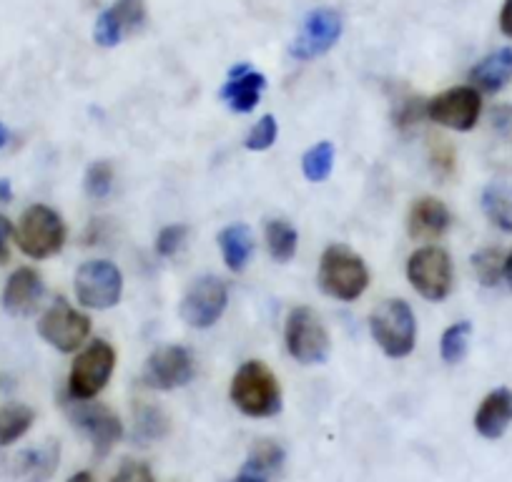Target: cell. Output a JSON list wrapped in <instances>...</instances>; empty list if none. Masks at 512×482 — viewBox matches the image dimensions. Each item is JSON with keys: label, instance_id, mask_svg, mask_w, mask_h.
I'll return each mask as SVG.
<instances>
[{"label": "cell", "instance_id": "obj_1", "mask_svg": "<svg viewBox=\"0 0 512 482\" xmlns=\"http://www.w3.org/2000/svg\"><path fill=\"white\" fill-rule=\"evenodd\" d=\"M231 402L246 417H274L282 410V387L264 362L251 359L231 380Z\"/></svg>", "mask_w": 512, "mask_h": 482}, {"label": "cell", "instance_id": "obj_2", "mask_svg": "<svg viewBox=\"0 0 512 482\" xmlns=\"http://www.w3.org/2000/svg\"><path fill=\"white\" fill-rule=\"evenodd\" d=\"M369 287V269L344 244H332L319 262V289L339 302H354Z\"/></svg>", "mask_w": 512, "mask_h": 482}, {"label": "cell", "instance_id": "obj_3", "mask_svg": "<svg viewBox=\"0 0 512 482\" xmlns=\"http://www.w3.org/2000/svg\"><path fill=\"white\" fill-rule=\"evenodd\" d=\"M369 332L387 357H407L417 342V322L412 307L405 299H387L369 317Z\"/></svg>", "mask_w": 512, "mask_h": 482}, {"label": "cell", "instance_id": "obj_4", "mask_svg": "<svg viewBox=\"0 0 512 482\" xmlns=\"http://www.w3.org/2000/svg\"><path fill=\"white\" fill-rule=\"evenodd\" d=\"M16 241L21 252L31 259H48L61 252L66 244V224L51 206L36 204L21 216Z\"/></svg>", "mask_w": 512, "mask_h": 482}, {"label": "cell", "instance_id": "obj_5", "mask_svg": "<svg viewBox=\"0 0 512 482\" xmlns=\"http://www.w3.org/2000/svg\"><path fill=\"white\" fill-rule=\"evenodd\" d=\"M116 367V349L106 339H96L76 357L68 375V397L71 400H93L108 385Z\"/></svg>", "mask_w": 512, "mask_h": 482}, {"label": "cell", "instance_id": "obj_6", "mask_svg": "<svg viewBox=\"0 0 512 482\" xmlns=\"http://www.w3.org/2000/svg\"><path fill=\"white\" fill-rule=\"evenodd\" d=\"M407 279L427 302H442L452 292V259L445 249L425 247L417 249L407 262Z\"/></svg>", "mask_w": 512, "mask_h": 482}, {"label": "cell", "instance_id": "obj_7", "mask_svg": "<svg viewBox=\"0 0 512 482\" xmlns=\"http://www.w3.org/2000/svg\"><path fill=\"white\" fill-rule=\"evenodd\" d=\"M287 349L302 365H319L329 354V334L322 319L309 307H297L289 312L287 327H284Z\"/></svg>", "mask_w": 512, "mask_h": 482}, {"label": "cell", "instance_id": "obj_8", "mask_svg": "<svg viewBox=\"0 0 512 482\" xmlns=\"http://www.w3.org/2000/svg\"><path fill=\"white\" fill-rule=\"evenodd\" d=\"M76 297L86 309H111L121 302V269L106 259H91L76 272Z\"/></svg>", "mask_w": 512, "mask_h": 482}, {"label": "cell", "instance_id": "obj_9", "mask_svg": "<svg viewBox=\"0 0 512 482\" xmlns=\"http://www.w3.org/2000/svg\"><path fill=\"white\" fill-rule=\"evenodd\" d=\"M38 332H41V337L46 339L51 347L68 354L76 352V349L88 339L91 319H88L86 314L76 312L63 297H58L56 302L43 312L41 322H38Z\"/></svg>", "mask_w": 512, "mask_h": 482}, {"label": "cell", "instance_id": "obj_10", "mask_svg": "<svg viewBox=\"0 0 512 482\" xmlns=\"http://www.w3.org/2000/svg\"><path fill=\"white\" fill-rule=\"evenodd\" d=\"M194 372V357H191L189 349L181 347V344H166L146 359L141 380L149 390L169 392L189 385L194 380Z\"/></svg>", "mask_w": 512, "mask_h": 482}, {"label": "cell", "instance_id": "obj_11", "mask_svg": "<svg viewBox=\"0 0 512 482\" xmlns=\"http://www.w3.org/2000/svg\"><path fill=\"white\" fill-rule=\"evenodd\" d=\"M229 304V289L219 277H201L181 299V319L194 329H209L224 314Z\"/></svg>", "mask_w": 512, "mask_h": 482}, {"label": "cell", "instance_id": "obj_12", "mask_svg": "<svg viewBox=\"0 0 512 482\" xmlns=\"http://www.w3.org/2000/svg\"><path fill=\"white\" fill-rule=\"evenodd\" d=\"M482 111V98L475 86H457L427 101V118L455 131L475 129Z\"/></svg>", "mask_w": 512, "mask_h": 482}, {"label": "cell", "instance_id": "obj_13", "mask_svg": "<svg viewBox=\"0 0 512 482\" xmlns=\"http://www.w3.org/2000/svg\"><path fill=\"white\" fill-rule=\"evenodd\" d=\"M68 415H71L73 425L83 430V435L91 440L98 457H106L111 447L121 440L123 425L111 407L98 405V402L86 405L83 400H73V405H68Z\"/></svg>", "mask_w": 512, "mask_h": 482}, {"label": "cell", "instance_id": "obj_14", "mask_svg": "<svg viewBox=\"0 0 512 482\" xmlns=\"http://www.w3.org/2000/svg\"><path fill=\"white\" fill-rule=\"evenodd\" d=\"M342 36V16L332 8H319L304 18L297 41L292 43V56L299 61H312L324 56Z\"/></svg>", "mask_w": 512, "mask_h": 482}, {"label": "cell", "instance_id": "obj_15", "mask_svg": "<svg viewBox=\"0 0 512 482\" xmlns=\"http://www.w3.org/2000/svg\"><path fill=\"white\" fill-rule=\"evenodd\" d=\"M146 18V6L144 0H118L116 6L108 8L106 13H101V18L96 21V38L98 46L113 48L123 41V36L144 23Z\"/></svg>", "mask_w": 512, "mask_h": 482}, {"label": "cell", "instance_id": "obj_16", "mask_svg": "<svg viewBox=\"0 0 512 482\" xmlns=\"http://www.w3.org/2000/svg\"><path fill=\"white\" fill-rule=\"evenodd\" d=\"M43 292H46V287H43L41 274L31 267H21L8 279L6 292H3V307L16 317H26V314L36 312Z\"/></svg>", "mask_w": 512, "mask_h": 482}, {"label": "cell", "instance_id": "obj_17", "mask_svg": "<svg viewBox=\"0 0 512 482\" xmlns=\"http://www.w3.org/2000/svg\"><path fill=\"white\" fill-rule=\"evenodd\" d=\"M450 224V209H447L445 201L435 199V196L415 201L410 216H407V229H410L412 239H437L450 229Z\"/></svg>", "mask_w": 512, "mask_h": 482}, {"label": "cell", "instance_id": "obj_18", "mask_svg": "<svg viewBox=\"0 0 512 482\" xmlns=\"http://www.w3.org/2000/svg\"><path fill=\"white\" fill-rule=\"evenodd\" d=\"M264 88H267V78L262 73L239 66L231 68V81L221 88V98L229 103L231 111L249 113L256 103L262 101Z\"/></svg>", "mask_w": 512, "mask_h": 482}, {"label": "cell", "instance_id": "obj_19", "mask_svg": "<svg viewBox=\"0 0 512 482\" xmlns=\"http://www.w3.org/2000/svg\"><path fill=\"white\" fill-rule=\"evenodd\" d=\"M510 422H512V390H507V387L492 390L475 412L477 432H480L482 437H487V440H497V437L505 435Z\"/></svg>", "mask_w": 512, "mask_h": 482}, {"label": "cell", "instance_id": "obj_20", "mask_svg": "<svg viewBox=\"0 0 512 482\" xmlns=\"http://www.w3.org/2000/svg\"><path fill=\"white\" fill-rule=\"evenodd\" d=\"M512 81V48H500L470 71V83L482 93H497Z\"/></svg>", "mask_w": 512, "mask_h": 482}, {"label": "cell", "instance_id": "obj_21", "mask_svg": "<svg viewBox=\"0 0 512 482\" xmlns=\"http://www.w3.org/2000/svg\"><path fill=\"white\" fill-rule=\"evenodd\" d=\"M58 457H61L58 442H46V445L21 452L16 457V475L26 482L51 480L58 467Z\"/></svg>", "mask_w": 512, "mask_h": 482}, {"label": "cell", "instance_id": "obj_22", "mask_svg": "<svg viewBox=\"0 0 512 482\" xmlns=\"http://www.w3.org/2000/svg\"><path fill=\"white\" fill-rule=\"evenodd\" d=\"M219 247L224 254V262L231 272H244L254 254V234L246 224H229L221 229Z\"/></svg>", "mask_w": 512, "mask_h": 482}, {"label": "cell", "instance_id": "obj_23", "mask_svg": "<svg viewBox=\"0 0 512 482\" xmlns=\"http://www.w3.org/2000/svg\"><path fill=\"white\" fill-rule=\"evenodd\" d=\"M482 209L497 229L512 234V186L492 184L482 194Z\"/></svg>", "mask_w": 512, "mask_h": 482}, {"label": "cell", "instance_id": "obj_24", "mask_svg": "<svg viewBox=\"0 0 512 482\" xmlns=\"http://www.w3.org/2000/svg\"><path fill=\"white\" fill-rule=\"evenodd\" d=\"M299 234L289 221L284 219H272L267 224V247L272 254L274 262L287 264L292 262V257L297 254Z\"/></svg>", "mask_w": 512, "mask_h": 482}, {"label": "cell", "instance_id": "obj_25", "mask_svg": "<svg viewBox=\"0 0 512 482\" xmlns=\"http://www.w3.org/2000/svg\"><path fill=\"white\" fill-rule=\"evenodd\" d=\"M36 422V412L26 405H8L0 410V445H13L21 440Z\"/></svg>", "mask_w": 512, "mask_h": 482}, {"label": "cell", "instance_id": "obj_26", "mask_svg": "<svg viewBox=\"0 0 512 482\" xmlns=\"http://www.w3.org/2000/svg\"><path fill=\"white\" fill-rule=\"evenodd\" d=\"M284 447L274 440H259L251 445L249 457H246V470L256 475H272L284 465Z\"/></svg>", "mask_w": 512, "mask_h": 482}, {"label": "cell", "instance_id": "obj_27", "mask_svg": "<svg viewBox=\"0 0 512 482\" xmlns=\"http://www.w3.org/2000/svg\"><path fill=\"white\" fill-rule=\"evenodd\" d=\"M332 166H334V146L329 144V141H322V144L312 146L302 159L304 176H307L309 181H314V184L329 179Z\"/></svg>", "mask_w": 512, "mask_h": 482}, {"label": "cell", "instance_id": "obj_28", "mask_svg": "<svg viewBox=\"0 0 512 482\" xmlns=\"http://www.w3.org/2000/svg\"><path fill=\"white\" fill-rule=\"evenodd\" d=\"M136 417V435L144 442L161 440L169 432V417L154 405H139L134 412Z\"/></svg>", "mask_w": 512, "mask_h": 482}, {"label": "cell", "instance_id": "obj_29", "mask_svg": "<svg viewBox=\"0 0 512 482\" xmlns=\"http://www.w3.org/2000/svg\"><path fill=\"white\" fill-rule=\"evenodd\" d=\"M472 269L482 287H497L502 279V269H505V257L500 249H482L472 257Z\"/></svg>", "mask_w": 512, "mask_h": 482}, {"label": "cell", "instance_id": "obj_30", "mask_svg": "<svg viewBox=\"0 0 512 482\" xmlns=\"http://www.w3.org/2000/svg\"><path fill=\"white\" fill-rule=\"evenodd\" d=\"M470 332H472L470 322H457V324H452V327L445 329V334H442V342H440V352H442V359H445L447 365H457V362H462V357L467 354Z\"/></svg>", "mask_w": 512, "mask_h": 482}, {"label": "cell", "instance_id": "obj_31", "mask_svg": "<svg viewBox=\"0 0 512 482\" xmlns=\"http://www.w3.org/2000/svg\"><path fill=\"white\" fill-rule=\"evenodd\" d=\"M83 189L91 199H103L111 194L113 189V166L108 161H96L88 166L86 179H83Z\"/></svg>", "mask_w": 512, "mask_h": 482}, {"label": "cell", "instance_id": "obj_32", "mask_svg": "<svg viewBox=\"0 0 512 482\" xmlns=\"http://www.w3.org/2000/svg\"><path fill=\"white\" fill-rule=\"evenodd\" d=\"M186 236H189V226L184 224H169L159 231L156 236V254L159 257H176L184 249Z\"/></svg>", "mask_w": 512, "mask_h": 482}, {"label": "cell", "instance_id": "obj_33", "mask_svg": "<svg viewBox=\"0 0 512 482\" xmlns=\"http://www.w3.org/2000/svg\"><path fill=\"white\" fill-rule=\"evenodd\" d=\"M277 134H279V126H277V118L274 116H264L259 124L254 126V129L249 131V136H246L244 146L249 151H267L272 149L274 141H277Z\"/></svg>", "mask_w": 512, "mask_h": 482}, {"label": "cell", "instance_id": "obj_34", "mask_svg": "<svg viewBox=\"0 0 512 482\" xmlns=\"http://www.w3.org/2000/svg\"><path fill=\"white\" fill-rule=\"evenodd\" d=\"M427 118V101L420 96H410L405 103H400V108L395 111V124L400 126L402 131H410L412 126H417Z\"/></svg>", "mask_w": 512, "mask_h": 482}, {"label": "cell", "instance_id": "obj_35", "mask_svg": "<svg viewBox=\"0 0 512 482\" xmlns=\"http://www.w3.org/2000/svg\"><path fill=\"white\" fill-rule=\"evenodd\" d=\"M111 482H156V477L154 472L149 470V465L128 460L118 467V472L111 477Z\"/></svg>", "mask_w": 512, "mask_h": 482}, {"label": "cell", "instance_id": "obj_36", "mask_svg": "<svg viewBox=\"0 0 512 482\" xmlns=\"http://www.w3.org/2000/svg\"><path fill=\"white\" fill-rule=\"evenodd\" d=\"M492 126H495L505 139H512V106H497L495 111H492Z\"/></svg>", "mask_w": 512, "mask_h": 482}, {"label": "cell", "instance_id": "obj_37", "mask_svg": "<svg viewBox=\"0 0 512 482\" xmlns=\"http://www.w3.org/2000/svg\"><path fill=\"white\" fill-rule=\"evenodd\" d=\"M13 224L6 219V216H0V267L11 259V239H13Z\"/></svg>", "mask_w": 512, "mask_h": 482}, {"label": "cell", "instance_id": "obj_38", "mask_svg": "<svg viewBox=\"0 0 512 482\" xmlns=\"http://www.w3.org/2000/svg\"><path fill=\"white\" fill-rule=\"evenodd\" d=\"M500 31L507 38H512V0H505V6L500 11Z\"/></svg>", "mask_w": 512, "mask_h": 482}, {"label": "cell", "instance_id": "obj_39", "mask_svg": "<svg viewBox=\"0 0 512 482\" xmlns=\"http://www.w3.org/2000/svg\"><path fill=\"white\" fill-rule=\"evenodd\" d=\"M231 482H267V480H264L262 475H256V472H249V470H246L244 475L234 477V480H231Z\"/></svg>", "mask_w": 512, "mask_h": 482}, {"label": "cell", "instance_id": "obj_40", "mask_svg": "<svg viewBox=\"0 0 512 482\" xmlns=\"http://www.w3.org/2000/svg\"><path fill=\"white\" fill-rule=\"evenodd\" d=\"M11 181L0 179V201H11Z\"/></svg>", "mask_w": 512, "mask_h": 482}, {"label": "cell", "instance_id": "obj_41", "mask_svg": "<svg viewBox=\"0 0 512 482\" xmlns=\"http://www.w3.org/2000/svg\"><path fill=\"white\" fill-rule=\"evenodd\" d=\"M502 277H505L507 284L512 287V252L505 257V269H502Z\"/></svg>", "mask_w": 512, "mask_h": 482}, {"label": "cell", "instance_id": "obj_42", "mask_svg": "<svg viewBox=\"0 0 512 482\" xmlns=\"http://www.w3.org/2000/svg\"><path fill=\"white\" fill-rule=\"evenodd\" d=\"M68 482H93V477H91V472H76V475H73Z\"/></svg>", "mask_w": 512, "mask_h": 482}, {"label": "cell", "instance_id": "obj_43", "mask_svg": "<svg viewBox=\"0 0 512 482\" xmlns=\"http://www.w3.org/2000/svg\"><path fill=\"white\" fill-rule=\"evenodd\" d=\"M8 144V129L3 124H0V149Z\"/></svg>", "mask_w": 512, "mask_h": 482}]
</instances>
